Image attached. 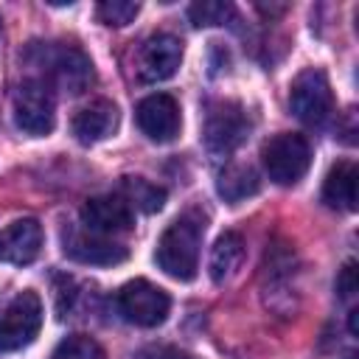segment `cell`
Here are the masks:
<instances>
[{
    "label": "cell",
    "instance_id": "cell-14",
    "mask_svg": "<svg viewBox=\"0 0 359 359\" xmlns=\"http://www.w3.org/2000/svg\"><path fill=\"white\" fill-rule=\"evenodd\" d=\"M118 129V107L107 98H98L76 112L73 118V135L81 143H98L107 140Z\"/></svg>",
    "mask_w": 359,
    "mask_h": 359
},
{
    "label": "cell",
    "instance_id": "cell-8",
    "mask_svg": "<svg viewBox=\"0 0 359 359\" xmlns=\"http://www.w3.org/2000/svg\"><path fill=\"white\" fill-rule=\"evenodd\" d=\"M45 76L65 93H84L93 84V62L73 45H48L42 53Z\"/></svg>",
    "mask_w": 359,
    "mask_h": 359
},
{
    "label": "cell",
    "instance_id": "cell-1",
    "mask_svg": "<svg viewBox=\"0 0 359 359\" xmlns=\"http://www.w3.org/2000/svg\"><path fill=\"white\" fill-rule=\"evenodd\" d=\"M202 233L205 224L196 216H180L177 222H171L157 241V266L177 280H194L199 269Z\"/></svg>",
    "mask_w": 359,
    "mask_h": 359
},
{
    "label": "cell",
    "instance_id": "cell-22",
    "mask_svg": "<svg viewBox=\"0 0 359 359\" xmlns=\"http://www.w3.org/2000/svg\"><path fill=\"white\" fill-rule=\"evenodd\" d=\"M356 289H359L356 261H345V266H342V269H339V275H337V292H339V297H342V300H348V297H353V294H356Z\"/></svg>",
    "mask_w": 359,
    "mask_h": 359
},
{
    "label": "cell",
    "instance_id": "cell-3",
    "mask_svg": "<svg viewBox=\"0 0 359 359\" xmlns=\"http://www.w3.org/2000/svg\"><path fill=\"white\" fill-rule=\"evenodd\" d=\"M289 107H292L294 118L303 121L306 126L325 123L331 109H334V95H331L328 76L320 67L300 70L294 76L292 87H289Z\"/></svg>",
    "mask_w": 359,
    "mask_h": 359
},
{
    "label": "cell",
    "instance_id": "cell-17",
    "mask_svg": "<svg viewBox=\"0 0 359 359\" xmlns=\"http://www.w3.org/2000/svg\"><path fill=\"white\" fill-rule=\"evenodd\" d=\"M241 258H244V238H241L238 233H233V230L222 233V236L216 238L213 250H210V264H208L210 278H213L216 283H224V280L238 269Z\"/></svg>",
    "mask_w": 359,
    "mask_h": 359
},
{
    "label": "cell",
    "instance_id": "cell-11",
    "mask_svg": "<svg viewBox=\"0 0 359 359\" xmlns=\"http://www.w3.org/2000/svg\"><path fill=\"white\" fill-rule=\"evenodd\" d=\"M81 224L84 230L109 238L118 233H129L135 227V216L121 196H93L81 208Z\"/></svg>",
    "mask_w": 359,
    "mask_h": 359
},
{
    "label": "cell",
    "instance_id": "cell-5",
    "mask_svg": "<svg viewBox=\"0 0 359 359\" xmlns=\"http://www.w3.org/2000/svg\"><path fill=\"white\" fill-rule=\"evenodd\" d=\"M168 309H171L168 294L146 278H135V280L123 283L118 292V311L123 314V320H129L135 325L154 328V325L165 323Z\"/></svg>",
    "mask_w": 359,
    "mask_h": 359
},
{
    "label": "cell",
    "instance_id": "cell-25",
    "mask_svg": "<svg viewBox=\"0 0 359 359\" xmlns=\"http://www.w3.org/2000/svg\"><path fill=\"white\" fill-rule=\"evenodd\" d=\"M345 359H356V353H348V356H345Z\"/></svg>",
    "mask_w": 359,
    "mask_h": 359
},
{
    "label": "cell",
    "instance_id": "cell-20",
    "mask_svg": "<svg viewBox=\"0 0 359 359\" xmlns=\"http://www.w3.org/2000/svg\"><path fill=\"white\" fill-rule=\"evenodd\" d=\"M188 17L194 25H222L233 17V6L230 3H222V0H199L188 8Z\"/></svg>",
    "mask_w": 359,
    "mask_h": 359
},
{
    "label": "cell",
    "instance_id": "cell-18",
    "mask_svg": "<svg viewBox=\"0 0 359 359\" xmlns=\"http://www.w3.org/2000/svg\"><path fill=\"white\" fill-rule=\"evenodd\" d=\"M121 199L132 208H140L143 213H157L165 202V191L143 177H123L121 180Z\"/></svg>",
    "mask_w": 359,
    "mask_h": 359
},
{
    "label": "cell",
    "instance_id": "cell-2",
    "mask_svg": "<svg viewBox=\"0 0 359 359\" xmlns=\"http://www.w3.org/2000/svg\"><path fill=\"white\" fill-rule=\"evenodd\" d=\"M264 171L278 185H294L303 180V174L311 165V146L297 132H280L269 137L261 149Z\"/></svg>",
    "mask_w": 359,
    "mask_h": 359
},
{
    "label": "cell",
    "instance_id": "cell-10",
    "mask_svg": "<svg viewBox=\"0 0 359 359\" xmlns=\"http://www.w3.org/2000/svg\"><path fill=\"white\" fill-rule=\"evenodd\" d=\"M182 42L174 34H151L137 56V73L143 81H165L180 70Z\"/></svg>",
    "mask_w": 359,
    "mask_h": 359
},
{
    "label": "cell",
    "instance_id": "cell-13",
    "mask_svg": "<svg viewBox=\"0 0 359 359\" xmlns=\"http://www.w3.org/2000/svg\"><path fill=\"white\" fill-rule=\"evenodd\" d=\"M42 224L36 219H17L0 230V261L25 266L42 250Z\"/></svg>",
    "mask_w": 359,
    "mask_h": 359
},
{
    "label": "cell",
    "instance_id": "cell-6",
    "mask_svg": "<svg viewBox=\"0 0 359 359\" xmlns=\"http://www.w3.org/2000/svg\"><path fill=\"white\" fill-rule=\"evenodd\" d=\"M247 132H250V118L236 101H219L205 115L202 137L210 154H230L244 143Z\"/></svg>",
    "mask_w": 359,
    "mask_h": 359
},
{
    "label": "cell",
    "instance_id": "cell-9",
    "mask_svg": "<svg viewBox=\"0 0 359 359\" xmlns=\"http://www.w3.org/2000/svg\"><path fill=\"white\" fill-rule=\"evenodd\" d=\"M135 118H137V126L140 132L154 140V143H168L180 135V126H182V115H180V104L174 95L168 93H154V95H146L137 109H135Z\"/></svg>",
    "mask_w": 359,
    "mask_h": 359
},
{
    "label": "cell",
    "instance_id": "cell-16",
    "mask_svg": "<svg viewBox=\"0 0 359 359\" xmlns=\"http://www.w3.org/2000/svg\"><path fill=\"white\" fill-rule=\"evenodd\" d=\"M261 188V180H258V171L252 165H244V163H230L219 180H216V191L224 202L236 205V202H244L247 196L258 194Z\"/></svg>",
    "mask_w": 359,
    "mask_h": 359
},
{
    "label": "cell",
    "instance_id": "cell-23",
    "mask_svg": "<svg viewBox=\"0 0 359 359\" xmlns=\"http://www.w3.org/2000/svg\"><path fill=\"white\" fill-rule=\"evenodd\" d=\"M146 359H194V356H188L177 348H154V351L146 353Z\"/></svg>",
    "mask_w": 359,
    "mask_h": 359
},
{
    "label": "cell",
    "instance_id": "cell-24",
    "mask_svg": "<svg viewBox=\"0 0 359 359\" xmlns=\"http://www.w3.org/2000/svg\"><path fill=\"white\" fill-rule=\"evenodd\" d=\"M348 328H351V334H353V337L359 334V311H356V309H351V317H348Z\"/></svg>",
    "mask_w": 359,
    "mask_h": 359
},
{
    "label": "cell",
    "instance_id": "cell-4",
    "mask_svg": "<svg viewBox=\"0 0 359 359\" xmlns=\"http://www.w3.org/2000/svg\"><path fill=\"white\" fill-rule=\"evenodd\" d=\"M42 328V300L36 292H20L0 314V351H20L36 339Z\"/></svg>",
    "mask_w": 359,
    "mask_h": 359
},
{
    "label": "cell",
    "instance_id": "cell-15",
    "mask_svg": "<svg viewBox=\"0 0 359 359\" xmlns=\"http://www.w3.org/2000/svg\"><path fill=\"white\" fill-rule=\"evenodd\" d=\"M323 202L337 210H356V165L351 160L331 165L323 182Z\"/></svg>",
    "mask_w": 359,
    "mask_h": 359
},
{
    "label": "cell",
    "instance_id": "cell-7",
    "mask_svg": "<svg viewBox=\"0 0 359 359\" xmlns=\"http://www.w3.org/2000/svg\"><path fill=\"white\" fill-rule=\"evenodd\" d=\"M14 123L25 135H48L56 123L53 93L45 81H22L14 93Z\"/></svg>",
    "mask_w": 359,
    "mask_h": 359
},
{
    "label": "cell",
    "instance_id": "cell-12",
    "mask_svg": "<svg viewBox=\"0 0 359 359\" xmlns=\"http://www.w3.org/2000/svg\"><path fill=\"white\" fill-rule=\"evenodd\" d=\"M65 255L90 266H115L126 261L129 252L123 244H115L107 236H98L90 230H70L65 233Z\"/></svg>",
    "mask_w": 359,
    "mask_h": 359
},
{
    "label": "cell",
    "instance_id": "cell-19",
    "mask_svg": "<svg viewBox=\"0 0 359 359\" xmlns=\"http://www.w3.org/2000/svg\"><path fill=\"white\" fill-rule=\"evenodd\" d=\"M50 359H107V353H104V348L93 337H87V334H70V337H65L53 348Z\"/></svg>",
    "mask_w": 359,
    "mask_h": 359
},
{
    "label": "cell",
    "instance_id": "cell-21",
    "mask_svg": "<svg viewBox=\"0 0 359 359\" xmlns=\"http://www.w3.org/2000/svg\"><path fill=\"white\" fill-rule=\"evenodd\" d=\"M140 11V3H132V0H104L95 6V14L104 25H129Z\"/></svg>",
    "mask_w": 359,
    "mask_h": 359
}]
</instances>
